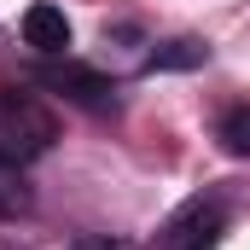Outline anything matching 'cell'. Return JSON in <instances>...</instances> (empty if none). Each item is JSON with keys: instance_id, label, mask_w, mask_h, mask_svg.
Masks as SVG:
<instances>
[{"instance_id": "obj_3", "label": "cell", "mask_w": 250, "mask_h": 250, "mask_svg": "<svg viewBox=\"0 0 250 250\" xmlns=\"http://www.w3.org/2000/svg\"><path fill=\"white\" fill-rule=\"evenodd\" d=\"M221 227H227V215L215 204H187L169 221V233L157 239V250H215L221 245Z\"/></svg>"}, {"instance_id": "obj_2", "label": "cell", "mask_w": 250, "mask_h": 250, "mask_svg": "<svg viewBox=\"0 0 250 250\" xmlns=\"http://www.w3.org/2000/svg\"><path fill=\"white\" fill-rule=\"evenodd\" d=\"M35 82H47L53 93H64V99H70V105H82V111H111V99H117V93H111V82H105L99 70L70 64V59H64V64H47Z\"/></svg>"}, {"instance_id": "obj_5", "label": "cell", "mask_w": 250, "mask_h": 250, "mask_svg": "<svg viewBox=\"0 0 250 250\" xmlns=\"http://www.w3.org/2000/svg\"><path fill=\"white\" fill-rule=\"evenodd\" d=\"M204 59H209V47L192 41V35H181V41L151 47V53H146V70H192V64H204Z\"/></svg>"}, {"instance_id": "obj_4", "label": "cell", "mask_w": 250, "mask_h": 250, "mask_svg": "<svg viewBox=\"0 0 250 250\" xmlns=\"http://www.w3.org/2000/svg\"><path fill=\"white\" fill-rule=\"evenodd\" d=\"M23 41H29L35 53H47V59H64V47H70V18H64L59 6H29V12H23Z\"/></svg>"}, {"instance_id": "obj_8", "label": "cell", "mask_w": 250, "mask_h": 250, "mask_svg": "<svg viewBox=\"0 0 250 250\" xmlns=\"http://www.w3.org/2000/svg\"><path fill=\"white\" fill-rule=\"evenodd\" d=\"M64 250H128L123 239H105V233H87V239H76V245H64Z\"/></svg>"}, {"instance_id": "obj_1", "label": "cell", "mask_w": 250, "mask_h": 250, "mask_svg": "<svg viewBox=\"0 0 250 250\" xmlns=\"http://www.w3.org/2000/svg\"><path fill=\"white\" fill-rule=\"evenodd\" d=\"M53 140H59V117H53L41 99H29V93H18V87H0V157L29 163V157H41Z\"/></svg>"}, {"instance_id": "obj_6", "label": "cell", "mask_w": 250, "mask_h": 250, "mask_svg": "<svg viewBox=\"0 0 250 250\" xmlns=\"http://www.w3.org/2000/svg\"><path fill=\"white\" fill-rule=\"evenodd\" d=\"M29 209V181H23V163L0 157V221L6 215H23Z\"/></svg>"}, {"instance_id": "obj_7", "label": "cell", "mask_w": 250, "mask_h": 250, "mask_svg": "<svg viewBox=\"0 0 250 250\" xmlns=\"http://www.w3.org/2000/svg\"><path fill=\"white\" fill-rule=\"evenodd\" d=\"M215 140H221L227 157H250V105H233L221 117V128H215Z\"/></svg>"}]
</instances>
